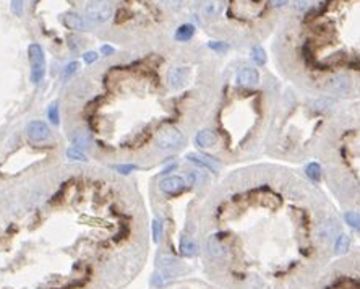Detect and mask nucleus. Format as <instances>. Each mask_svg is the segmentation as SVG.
Instances as JSON below:
<instances>
[{"label": "nucleus", "instance_id": "obj_6", "mask_svg": "<svg viewBox=\"0 0 360 289\" xmlns=\"http://www.w3.org/2000/svg\"><path fill=\"white\" fill-rule=\"evenodd\" d=\"M185 186H187V180L180 176H169L159 182V188L164 194H177L185 188Z\"/></svg>", "mask_w": 360, "mask_h": 289}, {"label": "nucleus", "instance_id": "obj_20", "mask_svg": "<svg viewBox=\"0 0 360 289\" xmlns=\"http://www.w3.org/2000/svg\"><path fill=\"white\" fill-rule=\"evenodd\" d=\"M344 220H346V222H348L351 228H354L356 231H360V213L348 212L344 214Z\"/></svg>", "mask_w": 360, "mask_h": 289}, {"label": "nucleus", "instance_id": "obj_33", "mask_svg": "<svg viewBox=\"0 0 360 289\" xmlns=\"http://www.w3.org/2000/svg\"><path fill=\"white\" fill-rule=\"evenodd\" d=\"M270 2H271L273 6H283V5H286L287 2H289V0H270Z\"/></svg>", "mask_w": 360, "mask_h": 289}, {"label": "nucleus", "instance_id": "obj_10", "mask_svg": "<svg viewBox=\"0 0 360 289\" xmlns=\"http://www.w3.org/2000/svg\"><path fill=\"white\" fill-rule=\"evenodd\" d=\"M195 142L201 148H211V146H214L216 143H218V135H216L213 130L205 128V130H200V132L196 134Z\"/></svg>", "mask_w": 360, "mask_h": 289}, {"label": "nucleus", "instance_id": "obj_12", "mask_svg": "<svg viewBox=\"0 0 360 289\" xmlns=\"http://www.w3.org/2000/svg\"><path fill=\"white\" fill-rule=\"evenodd\" d=\"M71 143H73L75 148H89L91 143H93V138L84 130H75L73 135H71Z\"/></svg>", "mask_w": 360, "mask_h": 289}, {"label": "nucleus", "instance_id": "obj_3", "mask_svg": "<svg viewBox=\"0 0 360 289\" xmlns=\"http://www.w3.org/2000/svg\"><path fill=\"white\" fill-rule=\"evenodd\" d=\"M26 135L28 138L34 143H42L45 140H49L50 136V130L47 127V124L41 122V120H32L26 126Z\"/></svg>", "mask_w": 360, "mask_h": 289}, {"label": "nucleus", "instance_id": "obj_9", "mask_svg": "<svg viewBox=\"0 0 360 289\" xmlns=\"http://www.w3.org/2000/svg\"><path fill=\"white\" fill-rule=\"evenodd\" d=\"M187 160L195 162V164H198V166L205 168V169L213 170V172H216V170H218V161H216L214 158H209V156H205V154L190 153V154H187Z\"/></svg>", "mask_w": 360, "mask_h": 289}, {"label": "nucleus", "instance_id": "obj_22", "mask_svg": "<svg viewBox=\"0 0 360 289\" xmlns=\"http://www.w3.org/2000/svg\"><path fill=\"white\" fill-rule=\"evenodd\" d=\"M67 158L71 161H88V156L83 153L80 148H70L67 150Z\"/></svg>", "mask_w": 360, "mask_h": 289}, {"label": "nucleus", "instance_id": "obj_28", "mask_svg": "<svg viewBox=\"0 0 360 289\" xmlns=\"http://www.w3.org/2000/svg\"><path fill=\"white\" fill-rule=\"evenodd\" d=\"M97 58H99V56H97V52H94V50H89V52H86V54L83 56V60L86 62L88 65L94 64Z\"/></svg>", "mask_w": 360, "mask_h": 289}, {"label": "nucleus", "instance_id": "obj_25", "mask_svg": "<svg viewBox=\"0 0 360 289\" xmlns=\"http://www.w3.org/2000/svg\"><path fill=\"white\" fill-rule=\"evenodd\" d=\"M78 67H80V64H78V62H70L67 67H65V70H63V78H65V80H67L68 76L73 75L75 72L78 70Z\"/></svg>", "mask_w": 360, "mask_h": 289}, {"label": "nucleus", "instance_id": "obj_8", "mask_svg": "<svg viewBox=\"0 0 360 289\" xmlns=\"http://www.w3.org/2000/svg\"><path fill=\"white\" fill-rule=\"evenodd\" d=\"M222 8H224L222 0H203V4H201V13H203V16L208 20L218 18L222 13Z\"/></svg>", "mask_w": 360, "mask_h": 289}, {"label": "nucleus", "instance_id": "obj_11", "mask_svg": "<svg viewBox=\"0 0 360 289\" xmlns=\"http://www.w3.org/2000/svg\"><path fill=\"white\" fill-rule=\"evenodd\" d=\"M63 23L67 26L68 30H73V31H83L84 30V22L83 18L78 15L75 12H68L63 15Z\"/></svg>", "mask_w": 360, "mask_h": 289}, {"label": "nucleus", "instance_id": "obj_16", "mask_svg": "<svg viewBox=\"0 0 360 289\" xmlns=\"http://www.w3.org/2000/svg\"><path fill=\"white\" fill-rule=\"evenodd\" d=\"M193 34H195V26L187 23V24H182L180 28L175 31V39L185 42V41H190V39L193 38Z\"/></svg>", "mask_w": 360, "mask_h": 289}, {"label": "nucleus", "instance_id": "obj_19", "mask_svg": "<svg viewBox=\"0 0 360 289\" xmlns=\"http://www.w3.org/2000/svg\"><path fill=\"white\" fill-rule=\"evenodd\" d=\"M252 58L257 65H265L266 64V52L261 46H255L252 49Z\"/></svg>", "mask_w": 360, "mask_h": 289}, {"label": "nucleus", "instance_id": "obj_26", "mask_svg": "<svg viewBox=\"0 0 360 289\" xmlns=\"http://www.w3.org/2000/svg\"><path fill=\"white\" fill-rule=\"evenodd\" d=\"M11 13L19 16L23 13V0H11Z\"/></svg>", "mask_w": 360, "mask_h": 289}, {"label": "nucleus", "instance_id": "obj_14", "mask_svg": "<svg viewBox=\"0 0 360 289\" xmlns=\"http://www.w3.org/2000/svg\"><path fill=\"white\" fill-rule=\"evenodd\" d=\"M28 56L31 65H41L44 64V50L39 44H29L28 48Z\"/></svg>", "mask_w": 360, "mask_h": 289}, {"label": "nucleus", "instance_id": "obj_2", "mask_svg": "<svg viewBox=\"0 0 360 289\" xmlns=\"http://www.w3.org/2000/svg\"><path fill=\"white\" fill-rule=\"evenodd\" d=\"M86 16L91 23H104L112 16V4L109 0H89Z\"/></svg>", "mask_w": 360, "mask_h": 289}, {"label": "nucleus", "instance_id": "obj_7", "mask_svg": "<svg viewBox=\"0 0 360 289\" xmlns=\"http://www.w3.org/2000/svg\"><path fill=\"white\" fill-rule=\"evenodd\" d=\"M188 78V68L185 67H174L167 72V84L172 90H179L185 84Z\"/></svg>", "mask_w": 360, "mask_h": 289}, {"label": "nucleus", "instance_id": "obj_5", "mask_svg": "<svg viewBox=\"0 0 360 289\" xmlns=\"http://www.w3.org/2000/svg\"><path fill=\"white\" fill-rule=\"evenodd\" d=\"M235 80H237V83L240 84V86L253 88V86H257L258 82H260V74L252 67H244V68L239 70Z\"/></svg>", "mask_w": 360, "mask_h": 289}, {"label": "nucleus", "instance_id": "obj_13", "mask_svg": "<svg viewBox=\"0 0 360 289\" xmlns=\"http://www.w3.org/2000/svg\"><path fill=\"white\" fill-rule=\"evenodd\" d=\"M208 252L214 258H221L226 255V247L222 246V242L218 238H209L208 239Z\"/></svg>", "mask_w": 360, "mask_h": 289}, {"label": "nucleus", "instance_id": "obj_21", "mask_svg": "<svg viewBox=\"0 0 360 289\" xmlns=\"http://www.w3.org/2000/svg\"><path fill=\"white\" fill-rule=\"evenodd\" d=\"M31 82L37 84L39 82H42V78H44V64L41 65H31Z\"/></svg>", "mask_w": 360, "mask_h": 289}, {"label": "nucleus", "instance_id": "obj_4", "mask_svg": "<svg viewBox=\"0 0 360 289\" xmlns=\"http://www.w3.org/2000/svg\"><path fill=\"white\" fill-rule=\"evenodd\" d=\"M159 268H161V274L164 278L179 276L183 272V266L180 265V262L174 257H167V255H161L159 257Z\"/></svg>", "mask_w": 360, "mask_h": 289}, {"label": "nucleus", "instance_id": "obj_15", "mask_svg": "<svg viewBox=\"0 0 360 289\" xmlns=\"http://www.w3.org/2000/svg\"><path fill=\"white\" fill-rule=\"evenodd\" d=\"M180 252L183 257H195L198 254V246L192 239H182L180 242Z\"/></svg>", "mask_w": 360, "mask_h": 289}, {"label": "nucleus", "instance_id": "obj_17", "mask_svg": "<svg viewBox=\"0 0 360 289\" xmlns=\"http://www.w3.org/2000/svg\"><path fill=\"white\" fill-rule=\"evenodd\" d=\"M349 246H351V238L348 234H341L339 238L336 239L335 242V254L336 255H343L349 250Z\"/></svg>", "mask_w": 360, "mask_h": 289}, {"label": "nucleus", "instance_id": "obj_32", "mask_svg": "<svg viewBox=\"0 0 360 289\" xmlns=\"http://www.w3.org/2000/svg\"><path fill=\"white\" fill-rule=\"evenodd\" d=\"M101 52L104 56H110V54H114V48H110V46H102Z\"/></svg>", "mask_w": 360, "mask_h": 289}, {"label": "nucleus", "instance_id": "obj_29", "mask_svg": "<svg viewBox=\"0 0 360 289\" xmlns=\"http://www.w3.org/2000/svg\"><path fill=\"white\" fill-rule=\"evenodd\" d=\"M312 4V0H296V4H294V8L302 12L305 8H309V5Z\"/></svg>", "mask_w": 360, "mask_h": 289}, {"label": "nucleus", "instance_id": "obj_31", "mask_svg": "<svg viewBox=\"0 0 360 289\" xmlns=\"http://www.w3.org/2000/svg\"><path fill=\"white\" fill-rule=\"evenodd\" d=\"M161 2L166 6H169V8H179V6L183 4V0H161Z\"/></svg>", "mask_w": 360, "mask_h": 289}, {"label": "nucleus", "instance_id": "obj_27", "mask_svg": "<svg viewBox=\"0 0 360 289\" xmlns=\"http://www.w3.org/2000/svg\"><path fill=\"white\" fill-rule=\"evenodd\" d=\"M209 49H213V50H219V52H224L229 49V46L226 42H221V41H213V42H209Z\"/></svg>", "mask_w": 360, "mask_h": 289}, {"label": "nucleus", "instance_id": "obj_30", "mask_svg": "<svg viewBox=\"0 0 360 289\" xmlns=\"http://www.w3.org/2000/svg\"><path fill=\"white\" fill-rule=\"evenodd\" d=\"M115 169L122 174H128V172H132V170H135L136 166L135 164H120V166H117Z\"/></svg>", "mask_w": 360, "mask_h": 289}, {"label": "nucleus", "instance_id": "obj_23", "mask_svg": "<svg viewBox=\"0 0 360 289\" xmlns=\"http://www.w3.org/2000/svg\"><path fill=\"white\" fill-rule=\"evenodd\" d=\"M47 116H49L50 124H54V126H58V124H60V116H58V106H57V102H52L50 106H49Z\"/></svg>", "mask_w": 360, "mask_h": 289}, {"label": "nucleus", "instance_id": "obj_18", "mask_svg": "<svg viewBox=\"0 0 360 289\" xmlns=\"http://www.w3.org/2000/svg\"><path fill=\"white\" fill-rule=\"evenodd\" d=\"M307 176H309V179L318 182L322 179V166H320L318 162H310L309 166H307Z\"/></svg>", "mask_w": 360, "mask_h": 289}, {"label": "nucleus", "instance_id": "obj_24", "mask_svg": "<svg viewBox=\"0 0 360 289\" xmlns=\"http://www.w3.org/2000/svg\"><path fill=\"white\" fill-rule=\"evenodd\" d=\"M162 239V224L159 220L153 221V240L158 244V242Z\"/></svg>", "mask_w": 360, "mask_h": 289}, {"label": "nucleus", "instance_id": "obj_1", "mask_svg": "<svg viewBox=\"0 0 360 289\" xmlns=\"http://www.w3.org/2000/svg\"><path fill=\"white\" fill-rule=\"evenodd\" d=\"M183 134L180 132L179 128L175 127H164L162 130H159V134L156 135V143H158V146L161 150H179L183 146Z\"/></svg>", "mask_w": 360, "mask_h": 289}]
</instances>
